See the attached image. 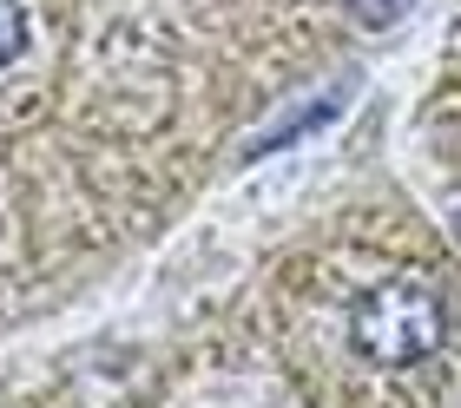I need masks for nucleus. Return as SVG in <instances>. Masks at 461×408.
<instances>
[{
  "instance_id": "obj_3",
  "label": "nucleus",
  "mask_w": 461,
  "mask_h": 408,
  "mask_svg": "<svg viewBox=\"0 0 461 408\" xmlns=\"http://www.w3.org/2000/svg\"><path fill=\"white\" fill-rule=\"evenodd\" d=\"M409 7H415V0H349V14L363 20V27H395Z\"/></svg>"
},
{
  "instance_id": "obj_4",
  "label": "nucleus",
  "mask_w": 461,
  "mask_h": 408,
  "mask_svg": "<svg viewBox=\"0 0 461 408\" xmlns=\"http://www.w3.org/2000/svg\"><path fill=\"white\" fill-rule=\"evenodd\" d=\"M20 33H27V20H20V0H0V67L20 53Z\"/></svg>"
},
{
  "instance_id": "obj_2",
  "label": "nucleus",
  "mask_w": 461,
  "mask_h": 408,
  "mask_svg": "<svg viewBox=\"0 0 461 408\" xmlns=\"http://www.w3.org/2000/svg\"><path fill=\"white\" fill-rule=\"evenodd\" d=\"M330 113H337V99H317V105H303V113H290L284 125H270V132L258 139V152H277V145H297V132H310V125H323Z\"/></svg>"
},
{
  "instance_id": "obj_1",
  "label": "nucleus",
  "mask_w": 461,
  "mask_h": 408,
  "mask_svg": "<svg viewBox=\"0 0 461 408\" xmlns=\"http://www.w3.org/2000/svg\"><path fill=\"white\" fill-rule=\"evenodd\" d=\"M442 342V296L429 277L395 270L349 304V349L375 369H409Z\"/></svg>"
}]
</instances>
